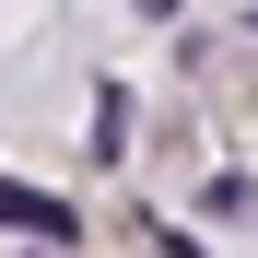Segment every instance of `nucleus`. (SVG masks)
Listing matches in <instances>:
<instances>
[{
    "mask_svg": "<svg viewBox=\"0 0 258 258\" xmlns=\"http://www.w3.org/2000/svg\"><path fill=\"white\" fill-rule=\"evenodd\" d=\"M0 223H12V235H47V246H71V200L24 188V176H0Z\"/></svg>",
    "mask_w": 258,
    "mask_h": 258,
    "instance_id": "1",
    "label": "nucleus"
},
{
    "mask_svg": "<svg viewBox=\"0 0 258 258\" xmlns=\"http://www.w3.org/2000/svg\"><path fill=\"white\" fill-rule=\"evenodd\" d=\"M153 258H200V246H188V235H153Z\"/></svg>",
    "mask_w": 258,
    "mask_h": 258,
    "instance_id": "2",
    "label": "nucleus"
}]
</instances>
